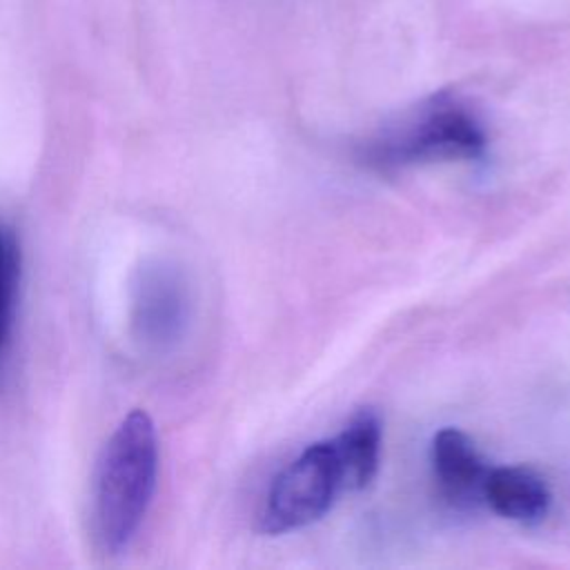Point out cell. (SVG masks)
<instances>
[{"instance_id": "obj_5", "label": "cell", "mask_w": 570, "mask_h": 570, "mask_svg": "<svg viewBox=\"0 0 570 570\" xmlns=\"http://www.w3.org/2000/svg\"><path fill=\"white\" fill-rule=\"evenodd\" d=\"M432 470L439 492L454 505H472L483 499L488 468L468 434L443 428L432 439Z\"/></svg>"}, {"instance_id": "obj_8", "label": "cell", "mask_w": 570, "mask_h": 570, "mask_svg": "<svg viewBox=\"0 0 570 570\" xmlns=\"http://www.w3.org/2000/svg\"><path fill=\"white\" fill-rule=\"evenodd\" d=\"M18 278H20V249L13 232L0 223V350L4 347L11 334Z\"/></svg>"}, {"instance_id": "obj_3", "label": "cell", "mask_w": 570, "mask_h": 570, "mask_svg": "<svg viewBox=\"0 0 570 570\" xmlns=\"http://www.w3.org/2000/svg\"><path fill=\"white\" fill-rule=\"evenodd\" d=\"M347 490L343 465L334 441L307 445L287 468H283L263 501L258 530L283 534L318 521Z\"/></svg>"}, {"instance_id": "obj_4", "label": "cell", "mask_w": 570, "mask_h": 570, "mask_svg": "<svg viewBox=\"0 0 570 570\" xmlns=\"http://www.w3.org/2000/svg\"><path fill=\"white\" fill-rule=\"evenodd\" d=\"M191 318V292L185 274L169 261L138 267L129 294V327L147 352H167L180 343Z\"/></svg>"}, {"instance_id": "obj_7", "label": "cell", "mask_w": 570, "mask_h": 570, "mask_svg": "<svg viewBox=\"0 0 570 570\" xmlns=\"http://www.w3.org/2000/svg\"><path fill=\"white\" fill-rule=\"evenodd\" d=\"M343 465L345 488L363 490L379 470L381 456V421L374 410H361L332 439Z\"/></svg>"}, {"instance_id": "obj_2", "label": "cell", "mask_w": 570, "mask_h": 570, "mask_svg": "<svg viewBox=\"0 0 570 570\" xmlns=\"http://www.w3.org/2000/svg\"><path fill=\"white\" fill-rule=\"evenodd\" d=\"M485 149V131L476 116L454 102L434 100L401 129L374 140L365 163L381 171L436 160H472Z\"/></svg>"}, {"instance_id": "obj_1", "label": "cell", "mask_w": 570, "mask_h": 570, "mask_svg": "<svg viewBox=\"0 0 570 570\" xmlns=\"http://www.w3.org/2000/svg\"><path fill=\"white\" fill-rule=\"evenodd\" d=\"M158 479V436L147 412H129L96 461L89 492V530L102 554H120L134 541L151 505Z\"/></svg>"}, {"instance_id": "obj_6", "label": "cell", "mask_w": 570, "mask_h": 570, "mask_svg": "<svg viewBox=\"0 0 570 570\" xmlns=\"http://www.w3.org/2000/svg\"><path fill=\"white\" fill-rule=\"evenodd\" d=\"M483 499L497 514L519 523L541 521L550 508V492L543 479L519 465L488 470Z\"/></svg>"}]
</instances>
